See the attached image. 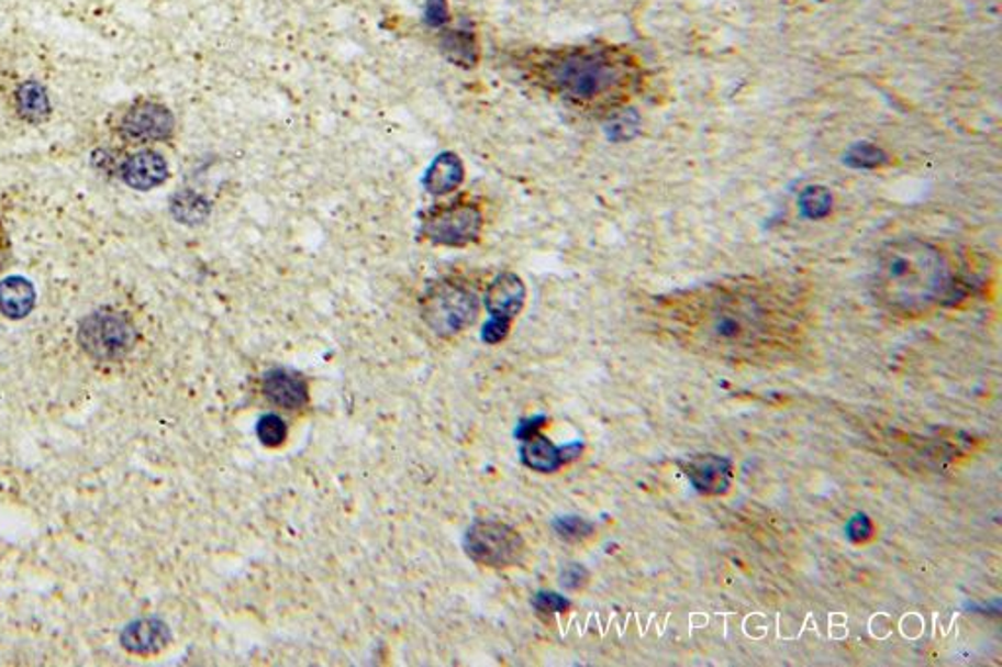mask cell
Returning a JSON list of instances; mask_svg holds the SVG:
<instances>
[{
	"mask_svg": "<svg viewBox=\"0 0 1002 667\" xmlns=\"http://www.w3.org/2000/svg\"><path fill=\"white\" fill-rule=\"evenodd\" d=\"M556 531L566 541H582L593 533V526L586 523L580 516H563L556 521Z\"/></svg>",
	"mask_w": 1002,
	"mask_h": 667,
	"instance_id": "obj_18",
	"label": "cell"
},
{
	"mask_svg": "<svg viewBox=\"0 0 1002 667\" xmlns=\"http://www.w3.org/2000/svg\"><path fill=\"white\" fill-rule=\"evenodd\" d=\"M480 312L478 296L457 282H438L431 286L421 300V318L441 337L457 335L475 323Z\"/></svg>",
	"mask_w": 1002,
	"mask_h": 667,
	"instance_id": "obj_4",
	"label": "cell"
},
{
	"mask_svg": "<svg viewBox=\"0 0 1002 667\" xmlns=\"http://www.w3.org/2000/svg\"><path fill=\"white\" fill-rule=\"evenodd\" d=\"M521 458L531 470L550 474L563 466L564 448L553 445L546 436L533 433L525 438V445L521 446Z\"/></svg>",
	"mask_w": 1002,
	"mask_h": 667,
	"instance_id": "obj_13",
	"label": "cell"
},
{
	"mask_svg": "<svg viewBox=\"0 0 1002 667\" xmlns=\"http://www.w3.org/2000/svg\"><path fill=\"white\" fill-rule=\"evenodd\" d=\"M120 177L125 185L137 190H149L159 187L169 177L167 160L153 149L130 153L120 165Z\"/></svg>",
	"mask_w": 1002,
	"mask_h": 667,
	"instance_id": "obj_10",
	"label": "cell"
},
{
	"mask_svg": "<svg viewBox=\"0 0 1002 667\" xmlns=\"http://www.w3.org/2000/svg\"><path fill=\"white\" fill-rule=\"evenodd\" d=\"M16 104H19L20 114L26 120L37 122L44 120L49 112V102L45 90L36 82H26L20 87L16 92Z\"/></svg>",
	"mask_w": 1002,
	"mask_h": 667,
	"instance_id": "obj_16",
	"label": "cell"
},
{
	"mask_svg": "<svg viewBox=\"0 0 1002 667\" xmlns=\"http://www.w3.org/2000/svg\"><path fill=\"white\" fill-rule=\"evenodd\" d=\"M34 308V290L22 278H7L0 282V310L12 320L24 318Z\"/></svg>",
	"mask_w": 1002,
	"mask_h": 667,
	"instance_id": "obj_15",
	"label": "cell"
},
{
	"mask_svg": "<svg viewBox=\"0 0 1002 667\" xmlns=\"http://www.w3.org/2000/svg\"><path fill=\"white\" fill-rule=\"evenodd\" d=\"M654 320L680 347L728 365H776L805 338L795 296L760 280H723L658 298Z\"/></svg>",
	"mask_w": 1002,
	"mask_h": 667,
	"instance_id": "obj_1",
	"label": "cell"
},
{
	"mask_svg": "<svg viewBox=\"0 0 1002 667\" xmlns=\"http://www.w3.org/2000/svg\"><path fill=\"white\" fill-rule=\"evenodd\" d=\"M114 130L127 143L165 142L175 132V118L159 102L135 100L118 114Z\"/></svg>",
	"mask_w": 1002,
	"mask_h": 667,
	"instance_id": "obj_7",
	"label": "cell"
},
{
	"mask_svg": "<svg viewBox=\"0 0 1002 667\" xmlns=\"http://www.w3.org/2000/svg\"><path fill=\"white\" fill-rule=\"evenodd\" d=\"M175 210H182V220L194 222V220L204 218V214L208 212V205L202 198L190 194V197H179Z\"/></svg>",
	"mask_w": 1002,
	"mask_h": 667,
	"instance_id": "obj_19",
	"label": "cell"
},
{
	"mask_svg": "<svg viewBox=\"0 0 1002 667\" xmlns=\"http://www.w3.org/2000/svg\"><path fill=\"white\" fill-rule=\"evenodd\" d=\"M465 552L488 568H510L525 552V543L513 526L500 521H478L465 534Z\"/></svg>",
	"mask_w": 1002,
	"mask_h": 667,
	"instance_id": "obj_5",
	"label": "cell"
},
{
	"mask_svg": "<svg viewBox=\"0 0 1002 667\" xmlns=\"http://www.w3.org/2000/svg\"><path fill=\"white\" fill-rule=\"evenodd\" d=\"M463 177H465V169L457 155L443 153L441 157L433 160L430 173L425 177V188L433 197H445L458 188V185L463 182Z\"/></svg>",
	"mask_w": 1002,
	"mask_h": 667,
	"instance_id": "obj_14",
	"label": "cell"
},
{
	"mask_svg": "<svg viewBox=\"0 0 1002 667\" xmlns=\"http://www.w3.org/2000/svg\"><path fill=\"white\" fill-rule=\"evenodd\" d=\"M10 258H12V241L4 223L0 220V276L9 268Z\"/></svg>",
	"mask_w": 1002,
	"mask_h": 667,
	"instance_id": "obj_21",
	"label": "cell"
},
{
	"mask_svg": "<svg viewBox=\"0 0 1002 667\" xmlns=\"http://www.w3.org/2000/svg\"><path fill=\"white\" fill-rule=\"evenodd\" d=\"M525 303V285L521 278L513 273H501L496 276L488 292H486V305L488 312L492 315V321L483 327V341L486 343H500L501 338L508 335L511 321L521 312Z\"/></svg>",
	"mask_w": 1002,
	"mask_h": 667,
	"instance_id": "obj_8",
	"label": "cell"
},
{
	"mask_svg": "<svg viewBox=\"0 0 1002 667\" xmlns=\"http://www.w3.org/2000/svg\"><path fill=\"white\" fill-rule=\"evenodd\" d=\"M263 392L267 400L285 410H300L308 401V383L288 370H270L263 380Z\"/></svg>",
	"mask_w": 1002,
	"mask_h": 667,
	"instance_id": "obj_11",
	"label": "cell"
},
{
	"mask_svg": "<svg viewBox=\"0 0 1002 667\" xmlns=\"http://www.w3.org/2000/svg\"><path fill=\"white\" fill-rule=\"evenodd\" d=\"M480 232L482 212L478 205L470 202H455L433 208L421 225V233L425 240L448 247L468 245L480 237Z\"/></svg>",
	"mask_w": 1002,
	"mask_h": 667,
	"instance_id": "obj_6",
	"label": "cell"
},
{
	"mask_svg": "<svg viewBox=\"0 0 1002 667\" xmlns=\"http://www.w3.org/2000/svg\"><path fill=\"white\" fill-rule=\"evenodd\" d=\"M517 67L556 99L593 112L625 107L643 89L641 63L617 45L535 49L521 55Z\"/></svg>",
	"mask_w": 1002,
	"mask_h": 667,
	"instance_id": "obj_2",
	"label": "cell"
},
{
	"mask_svg": "<svg viewBox=\"0 0 1002 667\" xmlns=\"http://www.w3.org/2000/svg\"><path fill=\"white\" fill-rule=\"evenodd\" d=\"M686 474L703 493H723L731 486V463L713 454L693 458L686 466Z\"/></svg>",
	"mask_w": 1002,
	"mask_h": 667,
	"instance_id": "obj_12",
	"label": "cell"
},
{
	"mask_svg": "<svg viewBox=\"0 0 1002 667\" xmlns=\"http://www.w3.org/2000/svg\"><path fill=\"white\" fill-rule=\"evenodd\" d=\"M954 276L948 258L928 241L899 240L883 245L871 270V294L886 312L921 318L944 302Z\"/></svg>",
	"mask_w": 1002,
	"mask_h": 667,
	"instance_id": "obj_3",
	"label": "cell"
},
{
	"mask_svg": "<svg viewBox=\"0 0 1002 667\" xmlns=\"http://www.w3.org/2000/svg\"><path fill=\"white\" fill-rule=\"evenodd\" d=\"M257 436H259L260 443L269 448H277V446L285 445L288 436L287 423L285 419L278 418L275 413H269V415H263L257 423Z\"/></svg>",
	"mask_w": 1002,
	"mask_h": 667,
	"instance_id": "obj_17",
	"label": "cell"
},
{
	"mask_svg": "<svg viewBox=\"0 0 1002 667\" xmlns=\"http://www.w3.org/2000/svg\"><path fill=\"white\" fill-rule=\"evenodd\" d=\"M82 347L94 356L114 358L134 347L135 331L130 321L112 312L92 313L79 331Z\"/></svg>",
	"mask_w": 1002,
	"mask_h": 667,
	"instance_id": "obj_9",
	"label": "cell"
},
{
	"mask_svg": "<svg viewBox=\"0 0 1002 667\" xmlns=\"http://www.w3.org/2000/svg\"><path fill=\"white\" fill-rule=\"evenodd\" d=\"M535 607L543 613H563L570 607V603L564 597L555 596V593H538Z\"/></svg>",
	"mask_w": 1002,
	"mask_h": 667,
	"instance_id": "obj_20",
	"label": "cell"
}]
</instances>
